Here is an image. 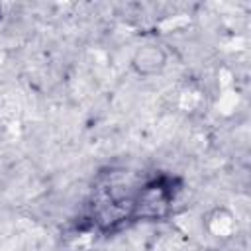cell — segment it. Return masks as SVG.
<instances>
[{
	"label": "cell",
	"mask_w": 251,
	"mask_h": 251,
	"mask_svg": "<svg viewBox=\"0 0 251 251\" xmlns=\"http://www.w3.org/2000/svg\"><path fill=\"white\" fill-rule=\"evenodd\" d=\"M163 63H165V57L157 47L141 49L135 57V67L139 69V73H155L163 67Z\"/></svg>",
	"instance_id": "1"
}]
</instances>
